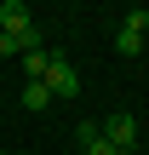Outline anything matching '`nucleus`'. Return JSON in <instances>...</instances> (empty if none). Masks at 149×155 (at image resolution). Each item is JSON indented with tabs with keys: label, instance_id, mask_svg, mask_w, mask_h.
Listing matches in <instances>:
<instances>
[{
	"label": "nucleus",
	"instance_id": "7ed1b4c3",
	"mask_svg": "<svg viewBox=\"0 0 149 155\" xmlns=\"http://www.w3.org/2000/svg\"><path fill=\"white\" fill-rule=\"evenodd\" d=\"M46 86H52V98H75V92H80V75H75L63 58H52V75H46Z\"/></svg>",
	"mask_w": 149,
	"mask_h": 155
},
{
	"label": "nucleus",
	"instance_id": "f03ea898",
	"mask_svg": "<svg viewBox=\"0 0 149 155\" xmlns=\"http://www.w3.org/2000/svg\"><path fill=\"white\" fill-rule=\"evenodd\" d=\"M0 35H23V40L34 35V17H29L23 0H6V6H0Z\"/></svg>",
	"mask_w": 149,
	"mask_h": 155
},
{
	"label": "nucleus",
	"instance_id": "0eeeda50",
	"mask_svg": "<svg viewBox=\"0 0 149 155\" xmlns=\"http://www.w3.org/2000/svg\"><path fill=\"white\" fill-rule=\"evenodd\" d=\"M23 104H29V109H46V104H52V86H46V81H29V86H23Z\"/></svg>",
	"mask_w": 149,
	"mask_h": 155
},
{
	"label": "nucleus",
	"instance_id": "1a4fd4ad",
	"mask_svg": "<svg viewBox=\"0 0 149 155\" xmlns=\"http://www.w3.org/2000/svg\"><path fill=\"white\" fill-rule=\"evenodd\" d=\"M121 29H132V35H144V29H149V6H132V12L121 17Z\"/></svg>",
	"mask_w": 149,
	"mask_h": 155
},
{
	"label": "nucleus",
	"instance_id": "20e7f679",
	"mask_svg": "<svg viewBox=\"0 0 149 155\" xmlns=\"http://www.w3.org/2000/svg\"><path fill=\"white\" fill-rule=\"evenodd\" d=\"M75 138H80V150H86V155H121L109 138H103V127H98V121H80V127H75Z\"/></svg>",
	"mask_w": 149,
	"mask_h": 155
},
{
	"label": "nucleus",
	"instance_id": "39448f33",
	"mask_svg": "<svg viewBox=\"0 0 149 155\" xmlns=\"http://www.w3.org/2000/svg\"><path fill=\"white\" fill-rule=\"evenodd\" d=\"M23 52H40V35H0V58H23Z\"/></svg>",
	"mask_w": 149,
	"mask_h": 155
},
{
	"label": "nucleus",
	"instance_id": "6e6552de",
	"mask_svg": "<svg viewBox=\"0 0 149 155\" xmlns=\"http://www.w3.org/2000/svg\"><path fill=\"white\" fill-rule=\"evenodd\" d=\"M115 46H121V58H138V52H144V35H132V29H121V35H115Z\"/></svg>",
	"mask_w": 149,
	"mask_h": 155
},
{
	"label": "nucleus",
	"instance_id": "f257e3e1",
	"mask_svg": "<svg viewBox=\"0 0 149 155\" xmlns=\"http://www.w3.org/2000/svg\"><path fill=\"white\" fill-rule=\"evenodd\" d=\"M103 138H109V144H115L121 155H132V150H138V121H132L126 109H115V115L103 121Z\"/></svg>",
	"mask_w": 149,
	"mask_h": 155
},
{
	"label": "nucleus",
	"instance_id": "423d86ee",
	"mask_svg": "<svg viewBox=\"0 0 149 155\" xmlns=\"http://www.w3.org/2000/svg\"><path fill=\"white\" fill-rule=\"evenodd\" d=\"M52 58H57V52H23V69H29V81H46V75H52Z\"/></svg>",
	"mask_w": 149,
	"mask_h": 155
}]
</instances>
